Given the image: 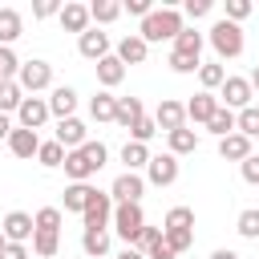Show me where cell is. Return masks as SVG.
<instances>
[{
  "label": "cell",
  "mask_w": 259,
  "mask_h": 259,
  "mask_svg": "<svg viewBox=\"0 0 259 259\" xmlns=\"http://www.w3.org/2000/svg\"><path fill=\"white\" fill-rule=\"evenodd\" d=\"M0 231H4V239H8V243H28V239L36 235V219H32V214H24V210H8V214H4V223H0Z\"/></svg>",
  "instance_id": "cell-10"
},
{
  "label": "cell",
  "mask_w": 259,
  "mask_h": 259,
  "mask_svg": "<svg viewBox=\"0 0 259 259\" xmlns=\"http://www.w3.org/2000/svg\"><path fill=\"white\" fill-rule=\"evenodd\" d=\"M121 81H125V65H121L113 53L101 57V61H97V85H101V89H113V85H121Z\"/></svg>",
  "instance_id": "cell-21"
},
{
  "label": "cell",
  "mask_w": 259,
  "mask_h": 259,
  "mask_svg": "<svg viewBox=\"0 0 259 259\" xmlns=\"http://www.w3.org/2000/svg\"><path fill=\"white\" fill-rule=\"evenodd\" d=\"M150 158H154V154H150V146H142V142H125V146H121V162H125V170H134V174H138L142 166H150Z\"/></svg>",
  "instance_id": "cell-29"
},
{
  "label": "cell",
  "mask_w": 259,
  "mask_h": 259,
  "mask_svg": "<svg viewBox=\"0 0 259 259\" xmlns=\"http://www.w3.org/2000/svg\"><path fill=\"white\" fill-rule=\"evenodd\" d=\"M214 113H219V93H194L186 101V121H194V125H206Z\"/></svg>",
  "instance_id": "cell-14"
},
{
  "label": "cell",
  "mask_w": 259,
  "mask_h": 259,
  "mask_svg": "<svg viewBox=\"0 0 259 259\" xmlns=\"http://www.w3.org/2000/svg\"><path fill=\"white\" fill-rule=\"evenodd\" d=\"M162 239L174 247V255H186L194 247V231L190 227H162Z\"/></svg>",
  "instance_id": "cell-30"
},
{
  "label": "cell",
  "mask_w": 259,
  "mask_h": 259,
  "mask_svg": "<svg viewBox=\"0 0 259 259\" xmlns=\"http://www.w3.org/2000/svg\"><path fill=\"white\" fill-rule=\"evenodd\" d=\"M154 121H158V130L174 134V130H182V125H186V105H182V101L162 97V101H158V109H154Z\"/></svg>",
  "instance_id": "cell-12"
},
{
  "label": "cell",
  "mask_w": 259,
  "mask_h": 259,
  "mask_svg": "<svg viewBox=\"0 0 259 259\" xmlns=\"http://www.w3.org/2000/svg\"><path fill=\"white\" fill-rule=\"evenodd\" d=\"M81 251H85L89 259H101V255L109 251V231H85V235H81Z\"/></svg>",
  "instance_id": "cell-31"
},
{
  "label": "cell",
  "mask_w": 259,
  "mask_h": 259,
  "mask_svg": "<svg viewBox=\"0 0 259 259\" xmlns=\"http://www.w3.org/2000/svg\"><path fill=\"white\" fill-rule=\"evenodd\" d=\"M182 28H186V24H182V12H178V8H154V12L142 20L138 36H142L146 45H154V40H174Z\"/></svg>",
  "instance_id": "cell-2"
},
{
  "label": "cell",
  "mask_w": 259,
  "mask_h": 259,
  "mask_svg": "<svg viewBox=\"0 0 259 259\" xmlns=\"http://www.w3.org/2000/svg\"><path fill=\"white\" fill-rule=\"evenodd\" d=\"M210 259H239V255H235V251H227V247H219V251H214Z\"/></svg>",
  "instance_id": "cell-53"
},
{
  "label": "cell",
  "mask_w": 259,
  "mask_h": 259,
  "mask_svg": "<svg viewBox=\"0 0 259 259\" xmlns=\"http://www.w3.org/2000/svg\"><path fill=\"white\" fill-rule=\"evenodd\" d=\"M113 57H117L121 65H142V61L150 57V45H146V40H142L138 32H130V36H121V40H117Z\"/></svg>",
  "instance_id": "cell-17"
},
{
  "label": "cell",
  "mask_w": 259,
  "mask_h": 259,
  "mask_svg": "<svg viewBox=\"0 0 259 259\" xmlns=\"http://www.w3.org/2000/svg\"><path fill=\"white\" fill-rule=\"evenodd\" d=\"M223 81H227V69H223L219 61H202V65H198V85H202V93L223 89Z\"/></svg>",
  "instance_id": "cell-25"
},
{
  "label": "cell",
  "mask_w": 259,
  "mask_h": 259,
  "mask_svg": "<svg viewBox=\"0 0 259 259\" xmlns=\"http://www.w3.org/2000/svg\"><path fill=\"white\" fill-rule=\"evenodd\" d=\"M117 259H146V255H142V251H138V247H125V251H121V255H117Z\"/></svg>",
  "instance_id": "cell-52"
},
{
  "label": "cell",
  "mask_w": 259,
  "mask_h": 259,
  "mask_svg": "<svg viewBox=\"0 0 259 259\" xmlns=\"http://www.w3.org/2000/svg\"><path fill=\"white\" fill-rule=\"evenodd\" d=\"M113 194H105V190H97L93 198H89V206H85V214H81V223H85V231H109V223H113Z\"/></svg>",
  "instance_id": "cell-5"
},
{
  "label": "cell",
  "mask_w": 259,
  "mask_h": 259,
  "mask_svg": "<svg viewBox=\"0 0 259 259\" xmlns=\"http://www.w3.org/2000/svg\"><path fill=\"white\" fill-rule=\"evenodd\" d=\"M24 32V20H20V12L16 8H0V45L4 49H12V40Z\"/></svg>",
  "instance_id": "cell-24"
},
{
  "label": "cell",
  "mask_w": 259,
  "mask_h": 259,
  "mask_svg": "<svg viewBox=\"0 0 259 259\" xmlns=\"http://www.w3.org/2000/svg\"><path fill=\"white\" fill-rule=\"evenodd\" d=\"M0 259H28V247H24V243H8V247L0 251Z\"/></svg>",
  "instance_id": "cell-50"
},
{
  "label": "cell",
  "mask_w": 259,
  "mask_h": 259,
  "mask_svg": "<svg viewBox=\"0 0 259 259\" xmlns=\"http://www.w3.org/2000/svg\"><path fill=\"white\" fill-rule=\"evenodd\" d=\"M206 130H210V134H214L219 142H223L227 134H235V109H227V105H219V113H214V117L206 121Z\"/></svg>",
  "instance_id": "cell-33"
},
{
  "label": "cell",
  "mask_w": 259,
  "mask_h": 259,
  "mask_svg": "<svg viewBox=\"0 0 259 259\" xmlns=\"http://www.w3.org/2000/svg\"><path fill=\"white\" fill-rule=\"evenodd\" d=\"M105 158H109V150H105L101 142H85L81 150H69V154H65V174H69L73 182H89V178L105 166Z\"/></svg>",
  "instance_id": "cell-1"
},
{
  "label": "cell",
  "mask_w": 259,
  "mask_h": 259,
  "mask_svg": "<svg viewBox=\"0 0 259 259\" xmlns=\"http://www.w3.org/2000/svg\"><path fill=\"white\" fill-rule=\"evenodd\" d=\"M24 101V89L16 81H0V113H16Z\"/></svg>",
  "instance_id": "cell-35"
},
{
  "label": "cell",
  "mask_w": 259,
  "mask_h": 259,
  "mask_svg": "<svg viewBox=\"0 0 259 259\" xmlns=\"http://www.w3.org/2000/svg\"><path fill=\"white\" fill-rule=\"evenodd\" d=\"M57 20H61L65 32H77V36H81V32H89V20H93V16H89V4H73V0H69V4H61V16H57Z\"/></svg>",
  "instance_id": "cell-16"
},
{
  "label": "cell",
  "mask_w": 259,
  "mask_h": 259,
  "mask_svg": "<svg viewBox=\"0 0 259 259\" xmlns=\"http://www.w3.org/2000/svg\"><path fill=\"white\" fill-rule=\"evenodd\" d=\"M142 117H146V109H142L138 97H117V117H113V121H117L121 130H134Z\"/></svg>",
  "instance_id": "cell-23"
},
{
  "label": "cell",
  "mask_w": 259,
  "mask_h": 259,
  "mask_svg": "<svg viewBox=\"0 0 259 259\" xmlns=\"http://www.w3.org/2000/svg\"><path fill=\"white\" fill-rule=\"evenodd\" d=\"M206 40H210V49L219 53V61H235V57H243V28H239L235 20H227V16H219V20L210 24Z\"/></svg>",
  "instance_id": "cell-3"
},
{
  "label": "cell",
  "mask_w": 259,
  "mask_h": 259,
  "mask_svg": "<svg viewBox=\"0 0 259 259\" xmlns=\"http://www.w3.org/2000/svg\"><path fill=\"white\" fill-rule=\"evenodd\" d=\"M121 12H125V8H121L117 0H93V4H89V16H93L97 24H113Z\"/></svg>",
  "instance_id": "cell-32"
},
{
  "label": "cell",
  "mask_w": 259,
  "mask_h": 259,
  "mask_svg": "<svg viewBox=\"0 0 259 259\" xmlns=\"http://www.w3.org/2000/svg\"><path fill=\"white\" fill-rule=\"evenodd\" d=\"M12 130H16V125L8 121V113H0V142H8V134H12Z\"/></svg>",
  "instance_id": "cell-51"
},
{
  "label": "cell",
  "mask_w": 259,
  "mask_h": 259,
  "mask_svg": "<svg viewBox=\"0 0 259 259\" xmlns=\"http://www.w3.org/2000/svg\"><path fill=\"white\" fill-rule=\"evenodd\" d=\"M142 227H146L142 202H117V206H113V231L125 239V247H134V243H138Z\"/></svg>",
  "instance_id": "cell-4"
},
{
  "label": "cell",
  "mask_w": 259,
  "mask_h": 259,
  "mask_svg": "<svg viewBox=\"0 0 259 259\" xmlns=\"http://www.w3.org/2000/svg\"><path fill=\"white\" fill-rule=\"evenodd\" d=\"M57 142H61L65 150H81V146L89 142L85 121H81V117H65V121H57Z\"/></svg>",
  "instance_id": "cell-18"
},
{
  "label": "cell",
  "mask_w": 259,
  "mask_h": 259,
  "mask_svg": "<svg viewBox=\"0 0 259 259\" xmlns=\"http://www.w3.org/2000/svg\"><path fill=\"white\" fill-rule=\"evenodd\" d=\"M32 16H36V20H49V16H61V4H57V0H36V4H32Z\"/></svg>",
  "instance_id": "cell-45"
},
{
  "label": "cell",
  "mask_w": 259,
  "mask_h": 259,
  "mask_svg": "<svg viewBox=\"0 0 259 259\" xmlns=\"http://www.w3.org/2000/svg\"><path fill=\"white\" fill-rule=\"evenodd\" d=\"M235 130H239L243 138H259V105L239 109V113H235Z\"/></svg>",
  "instance_id": "cell-36"
},
{
  "label": "cell",
  "mask_w": 259,
  "mask_h": 259,
  "mask_svg": "<svg viewBox=\"0 0 259 259\" xmlns=\"http://www.w3.org/2000/svg\"><path fill=\"white\" fill-rule=\"evenodd\" d=\"M166 65H170L174 73H198V65H202V61H198V57H182V53H170V61H166Z\"/></svg>",
  "instance_id": "cell-43"
},
{
  "label": "cell",
  "mask_w": 259,
  "mask_h": 259,
  "mask_svg": "<svg viewBox=\"0 0 259 259\" xmlns=\"http://www.w3.org/2000/svg\"><path fill=\"white\" fill-rule=\"evenodd\" d=\"M166 142H170V154H174V158H182V154H194V146H198V134H194L190 125H182V130L166 134Z\"/></svg>",
  "instance_id": "cell-28"
},
{
  "label": "cell",
  "mask_w": 259,
  "mask_h": 259,
  "mask_svg": "<svg viewBox=\"0 0 259 259\" xmlns=\"http://www.w3.org/2000/svg\"><path fill=\"white\" fill-rule=\"evenodd\" d=\"M77 53H81L85 61H101V57H109V32H101V28L81 32V36H77Z\"/></svg>",
  "instance_id": "cell-13"
},
{
  "label": "cell",
  "mask_w": 259,
  "mask_h": 259,
  "mask_svg": "<svg viewBox=\"0 0 259 259\" xmlns=\"http://www.w3.org/2000/svg\"><path fill=\"white\" fill-rule=\"evenodd\" d=\"M239 174H243V182H251V186H259V154H251L243 166H239Z\"/></svg>",
  "instance_id": "cell-46"
},
{
  "label": "cell",
  "mask_w": 259,
  "mask_h": 259,
  "mask_svg": "<svg viewBox=\"0 0 259 259\" xmlns=\"http://www.w3.org/2000/svg\"><path fill=\"white\" fill-rule=\"evenodd\" d=\"M16 85L24 89V93H40V89H49L53 85V65L49 61H24L20 65V73H16Z\"/></svg>",
  "instance_id": "cell-6"
},
{
  "label": "cell",
  "mask_w": 259,
  "mask_h": 259,
  "mask_svg": "<svg viewBox=\"0 0 259 259\" xmlns=\"http://www.w3.org/2000/svg\"><path fill=\"white\" fill-rule=\"evenodd\" d=\"M8 150H12V158H36L40 154V138H36V130H24V125H16L12 134H8Z\"/></svg>",
  "instance_id": "cell-15"
},
{
  "label": "cell",
  "mask_w": 259,
  "mask_h": 259,
  "mask_svg": "<svg viewBox=\"0 0 259 259\" xmlns=\"http://www.w3.org/2000/svg\"><path fill=\"white\" fill-rule=\"evenodd\" d=\"M146 259H178V255H174V247H170L166 239H158V243L146 251Z\"/></svg>",
  "instance_id": "cell-49"
},
{
  "label": "cell",
  "mask_w": 259,
  "mask_h": 259,
  "mask_svg": "<svg viewBox=\"0 0 259 259\" xmlns=\"http://www.w3.org/2000/svg\"><path fill=\"white\" fill-rule=\"evenodd\" d=\"M49 109H53V117H57V121L73 117V109H77V89H69V85H57V89L49 93Z\"/></svg>",
  "instance_id": "cell-20"
},
{
  "label": "cell",
  "mask_w": 259,
  "mask_h": 259,
  "mask_svg": "<svg viewBox=\"0 0 259 259\" xmlns=\"http://www.w3.org/2000/svg\"><path fill=\"white\" fill-rule=\"evenodd\" d=\"M162 227H190V231H194V210H190V206H170Z\"/></svg>",
  "instance_id": "cell-41"
},
{
  "label": "cell",
  "mask_w": 259,
  "mask_h": 259,
  "mask_svg": "<svg viewBox=\"0 0 259 259\" xmlns=\"http://www.w3.org/2000/svg\"><path fill=\"white\" fill-rule=\"evenodd\" d=\"M235 231H239L243 239H259V210H255V206H251V210H239Z\"/></svg>",
  "instance_id": "cell-38"
},
{
  "label": "cell",
  "mask_w": 259,
  "mask_h": 259,
  "mask_svg": "<svg viewBox=\"0 0 259 259\" xmlns=\"http://www.w3.org/2000/svg\"><path fill=\"white\" fill-rule=\"evenodd\" d=\"M20 65H24V61H16V53L0 45V81H16V73H20Z\"/></svg>",
  "instance_id": "cell-39"
},
{
  "label": "cell",
  "mask_w": 259,
  "mask_h": 259,
  "mask_svg": "<svg viewBox=\"0 0 259 259\" xmlns=\"http://www.w3.org/2000/svg\"><path fill=\"white\" fill-rule=\"evenodd\" d=\"M247 81H251V89H255V93H259V65H255V69H251V77H247Z\"/></svg>",
  "instance_id": "cell-54"
},
{
  "label": "cell",
  "mask_w": 259,
  "mask_h": 259,
  "mask_svg": "<svg viewBox=\"0 0 259 259\" xmlns=\"http://www.w3.org/2000/svg\"><path fill=\"white\" fill-rule=\"evenodd\" d=\"M49 117H53L49 97H24V101H20V109H16V121H20L24 130H40Z\"/></svg>",
  "instance_id": "cell-11"
},
{
  "label": "cell",
  "mask_w": 259,
  "mask_h": 259,
  "mask_svg": "<svg viewBox=\"0 0 259 259\" xmlns=\"http://www.w3.org/2000/svg\"><path fill=\"white\" fill-rule=\"evenodd\" d=\"M146 182H154V186H174L178 182V158L166 150V154H154L150 158V166H146Z\"/></svg>",
  "instance_id": "cell-8"
},
{
  "label": "cell",
  "mask_w": 259,
  "mask_h": 259,
  "mask_svg": "<svg viewBox=\"0 0 259 259\" xmlns=\"http://www.w3.org/2000/svg\"><path fill=\"white\" fill-rule=\"evenodd\" d=\"M89 113H93V121H113V117H117V97H113L109 89L93 93V101H89Z\"/></svg>",
  "instance_id": "cell-26"
},
{
  "label": "cell",
  "mask_w": 259,
  "mask_h": 259,
  "mask_svg": "<svg viewBox=\"0 0 259 259\" xmlns=\"http://www.w3.org/2000/svg\"><path fill=\"white\" fill-rule=\"evenodd\" d=\"M219 158H223V162H239V166H243V162L251 158V138H243L239 130H235V134H227V138L219 142Z\"/></svg>",
  "instance_id": "cell-19"
},
{
  "label": "cell",
  "mask_w": 259,
  "mask_h": 259,
  "mask_svg": "<svg viewBox=\"0 0 259 259\" xmlns=\"http://www.w3.org/2000/svg\"><path fill=\"white\" fill-rule=\"evenodd\" d=\"M251 97H255V89H251V81L247 77H227L223 81V89H219V105H227V109H247L251 105Z\"/></svg>",
  "instance_id": "cell-7"
},
{
  "label": "cell",
  "mask_w": 259,
  "mask_h": 259,
  "mask_svg": "<svg viewBox=\"0 0 259 259\" xmlns=\"http://www.w3.org/2000/svg\"><path fill=\"white\" fill-rule=\"evenodd\" d=\"M154 134H158V121H154V117H142V121L130 130V142H142V146H146Z\"/></svg>",
  "instance_id": "cell-42"
},
{
  "label": "cell",
  "mask_w": 259,
  "mask_h": 259,
  "mask_svg": "<svg viewBox=\"0 0 259 259\" xmlns=\"http://www.w3.org/2000/svg\"><path fill=\"white\" fill-rule=\"evenodd\" d=\"M121 8H125V12H130V16H142V20H146V16H150V12H154V0H125V4H121Z\"/></svg>",
  "instance_id": "cell-47"
},
{
  "label": "cell",
  "mask_w": 259,
  "mask_h": 259,
  "mask_svg": "<svg viewBox=\"0 0 259 259\" xmlns=\"http://www.w3.org/2000/svg\"><path fill=\"white\" fill-rule=\"evenodd\" d=\"M109 194H113V202H142V194H146V178L134 174V170H121V174L113 178Z\"/></svg>",
  "instance_id": "cell-9"
},
{
  "label": "cell",
  "mask_w": 259,
  "mask_h": 259,
  "mask_svg": "<svg viewBox=\"0 0 259 259\" xmlns=\"http://www.w3.org/2000/svg\"><path fill=\"white\" fill-rule=\"evenodd\" d=\"M251 16V0H227V20H247Z\"/></svg>",
  "instance_id": "cell-44"
},
{
  "label": "cell",
  "mask_w": 259,
  "mask_h": 259,
  "mask_svg": "<svg viewBox=\"0 0 259 259\" xmlns=\"http://www.w3.org/2000/svg\"><path fill=\"white\" fill-rule=\"evenodd\" d=\"M32 219H36V231H61V210L57 206H40Z\"/></svg>",
  "instance_id": "cell-40"
},
{
  "label": "cell",
  "mask_w": 259,
  "mask_h": 259,
  "mask_svg": "<svg viewBox=\"0 0 259 259\" xmlns=\"http://www.w3.org/2000/svg\"><path fill=\"white\" fill-rule=\"evenodd\" d=\"M214 4L210 0H186V8H182V16H190V20H198V16H206Z\"/></svg>",
  "instance_id": "cell-48"
},
{
  "label": "cell",
  "mask_w": 259,
  "mask_h": 259,
  "mask_svg": "<svg viewBox=\"0 0 259 259\" xmlns=\"http://www.w3.org/2000/svg\"><path fill=\"white\" fill-rule=\"evenodd\" d=\"M93 194H97V186H89V182H69V186H65V210L85 214V206H89Z\"/></svg>",
  "instance_id": "cell-22"
},
{
  "label": "cell",
  "mask_w": 259,
  "mask_h": 259,
  "mask_svg": "<svg viewBox=\"0 0 259 259\" xmlns=\"http://www.w3.org/2000/svg\"><path fill=\"white\" fill-rule=\"evenodd\" d=\"M4 247H8V239H4V231H0V251H4Z\"/></svg>",
  "instance_id": "cell-55"
},
{
  "label": "cell",
  "mask_w": 259,
  "mask_h": 259,
  "mask_svg": "<svg viewBox=\"0 0 259 259\" xmlns=\"http://www.w3.org/2000/svg\"><path fill=\"white\" fill-rule=\"evenodd\" d=\"M65 154H69V150H65V146L53 138V142H40V154H36V162L53 170V166H65Z\"/></svg>",
  "instance_id": "cell-37"
},
{
  "label": "cell",
  "mask_w": 259,
  "mask_h": 259,
  "mask_svg": "<svg viewBox=\"0 0 259 259\" xmlns=\"http://www.w3.org/2000/svg\"><path fill=\"white\" fill-rule=\"evenodd\" d=\"M57 247H61V231H36V235H32V251H36L40 259H53Z\"/></svg>",
  "instance_id": "cell-34"
},
{
  "label": "cell",
  "mask_w": 259,
  "mask_h": 259,
  "mask_svg": "<svg viewBox=\"0 0 259 259\" xmlns=\"http://www.w3.org/2000/svg\"><path fill=\"white\" fill-rule=\"evenodd\" d=\"M202 40H206V36H202L198 28H182V32L174 36V49H170V53H182V57H198V53H202Z\"/></svg>",
  "instance_id": "cell-27"
}]
</instances>
